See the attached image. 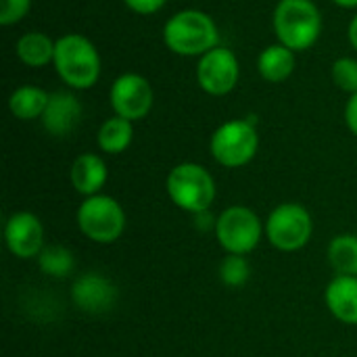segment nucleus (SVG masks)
<instances>
[{
  "mask_svg": "<svg viewBox=\"0 0 357 357\" xmlns=\"http://www.w3.org/2000/svg\"><path fill=\"white\" fill-rule=\"evenodd\" d=\"M326 307L343 324L357 326V276H337L326 287Z\"/></svg>",
  "mask_w": 357,
  "mask_h": 357,
  "instance_id": "2eb2a0df",
  "label": "nucleus"
},
{
  "mask_svg": "<svg viewBox=\"0 0 357 357\" xmlns=\"http://www.w3.org/2000/svg\"><path fill=\"white\" fill-rule=\"evenodd\" d=\"M295 50L287 48L284 44L276 42L266 46L257 56V71L270 84L287 82L295 71Z\"/></svg>",
  "mask_w": 357,
  "mask_h": 357,
  "instance_id": "dca6fc26",
  "label": "nucleus"
},
{
  "mask_svg": "<svg viewBox=\"0 0 357 357\" xmlns=\"http://www.w3.org/2000/svg\"><path fill=\"white\" fill-rule=\"evenodd\" d=\"M48 100H50V94L44 88L25 84L10 92L8 109H10L13 117H17L21 121H33V119H42Z\"/></svg>",
  "mask_w": 357,
  "mask_h": 357,
  "instance_id": "a211bd4d",
  "label": "nucleus"
},
{
  "mask_svg": "<svg viewBox=\"0 0 357 357\" xmlns=\"http://www.w3.org/2000/svg\"><path fill=\"white\" fill-rule=\"evenodd\" d=\"M167 0H123V4L136 15H155L165 6Z\"/></svg>",
  "mask_w": 357,
  "mask_h": 357,
  "instance_id": "393cba45",
  "label": "nucleus"
},
{
  "mask_svg": "<svg viewBox=\"0 0 357 357\" xmlns=\"http://www.w3.org/2000/svg\"><path fill=\"white\" fill-rule=\"evenodd\" d=\"M54 48H56V40H52L48 33L27 31L17 40L15 52L25 67L42 69L54 61Z\"/></svg>",
  "mask_w": 357,
  "mask_h": 357,
  "instance_id": "f3484780",
  "label": "nucleus"
},
{
  "mask_svg": "<svg viewBox=\"0 0 357 357\" xmlns=\"http://www.w3.org/2000/svg\"><path fill=\"white\" fill-rule=\"evenodd\" d=\"M71 299L75 307L86 314H105L113 307L117 299V289L109 278L96 272H88L73 282Z\"/></svg>",
  "mask_w": 357,
  "mask_h": 357,
  "instance_id": "f8f14e48",
  "label": "nucleus"
},
{
  "mask_svg": "<svg viewBox=\"0 0 357 357\" xmlns=\"http://www.w3.org/2000/svg\"><path fill=\"white\" fill-rule=\"evenodd\" d=\"M341 8H357V0H333Z\"/></svg>",
  "mask_w": 357,
  "mask_h": 357,
  "instance_id": "cd10ccee",
  "label": "nucleus"
},
{
  "mask_svg": "<svg viewBox=\"0 0 357 357\" xmlns=\"http://www.w3.org/2000/svg\"><path fill=\"white\" fill-rule=\"evenodd\" d=\"M82 119V102L71 92H54L42 115V126L50 136H67Z\"/></svg>",
  "mask_w": 357,
  "mask_h": 357,
  "instance_id": "ddd939ff",
  "label": "nucleus"
},
{
  "mask_svg": "<svg viewBox=\"0 0 357 357\" xmlns=\"http://www.w3.org/2000/svg\"><path fill=\"white\" fill-rule=\"evenodd\" d=\"M328 261L339 276H357V234L335 236L328 245Z\"/></svg>",
  "mask_w": 357,
  "mask_h": 357,
  "instance_id": "aec40b11",
  "label": "nucleus"
},
{
  "mask_svg": "<svg viewBox=\"0 0 357 357\" xmlns=\"http://www.w3.org/2000/svg\"><path fill=\"white\" fill-rule=\"evenodd\" d=\"M38 266L50 278H65V276H69L73 272L75 257H73V253L67 247L48 245L38 255Z\"/></svg>",
  "mask_w": 357,
  "mask_h": 357,
  "instance_id": "412c9836",
  "label": "nucleus"
},
{
  "mask_svg": "<svg viewBox=\"0 0 357 357\" xmlns=\"http://www.w3.org/2000/svg\"><path fill=\"white\" fill-rule=\"evenodd\" d=\"M4 243L19 259L38 257L44 249V226L40 218L29 211L13 213L4 226Z\"/></svg>",
  "mask_w": 357,
  "mask_h": 357,
  "instance_id": "9b49d317",
  "label": "nucleus"
},
{
  "mask_svg": "<svg viewBox=\"0 0 357 357\" xmlns=\"http://www.w3.org/2000/svg\"><path fill=\"white\" fill-rule=\"evenodd\" d=\"M52 65L63 84L73 90L94 88L102 71L98 48L82 33H65L56 38Z\"/></svg>",
  "mask_w": 357,
  "mask_h": 357,
  "instance_id": "f03ea898",
  "label": "nucleus"
},
{
  "mask_svg": "<svg viewBox=\"0 0 357 357\" xmlns=\"http://www.w3.org/2000/svg\"><path fill=\"white\" fill-rule=\"evenodd\" d=\"M241 77V63L226 46H215L197 63V84L209 96L230 94Z\"/></svg>",
  "mask_w": 357,
  "mask_h": 357,
  "instance_id": "9d476101",
  "label": "nucleus"
},
{
  "mask_svg": "<svg viewBox=\"0 0 357 357\" xmlns=\"http://www.w3.org/2000/svg\"><path fill=\"white\" fill-rule=\"evenodd\" d=\"M280 44L295 52L310 50L322 33V15L314 0H280L272 17Z\"/></svg>",
  "mask_w": 357,
  "mask_h": 357,
  "instance_id": "7ed1b4c3",
  "label": "nucleus"
},
{
  "mask_svg": "<svg viewBox=\"0 0 357 357\" xmlns=\"http://www.w3.org/2000/svg\"><path fill=\"white\" fill-rule=\"evenodd\" d=\"M77 228L92 243L111 245L126 230V211L109 195L86 197L77 209Z\"/></svg>",
  "mask_w": 357,
  "mask_h": 357,
  "instance_id": "423d86ee",
  "label": "nucleus"
},
{
  "mask_svg": "<svg viewBox=\"0 0 357 357\" xmlns=\"http://www.w3.org/2000/svg\"><path fill=\"white\" fill-rule=\"evenodd\" d=\"M165 46L180 56H203L220 46L218 23L199 8H184L174 13L163 25Z\"/></svg>",
  "mask_w": 357,
  "mask_h": 357,
  "instance_id": "f257e3e1",
  "label": "nucleus"
},
{
  "mask_svg": "<svg viewBox=\"0 0 357 357\" xmlns=\"http://www.w3.org/2000/svg\"><path fill=\"white\" fill-rule=\"evenodd\" d=\"M314 232V222L310 211L299 203L278 205L266 222V234L272 247L284 253L303 249Z\"/></svg>",
  "mask_w": 357,
  "mask_h": 357,
  "instance_id": "0eeeda50",
  "label": "nucleus"
},
{
  "mask_svg": "<svg viewBox=\"0 0 357 357\" xmlns=\"http://www.w3.org/2000/svg\"><path fill=\"white\" fill-rule=\"evenodd\" d=\"M345 123H347L349 132L357 136V92L349 94V100L345 105Z\"/></svg>",
  "mask_w": 357,
  "mask_h": 357,
  "instance_id": "a878e982",
  "label": "nucleus"
},
{
  "mask_svg": "<svg viewBox=\"0 0 357 357\" xmlns=\"http://www.w3.org/2000/svg\"><path fill=\"white\" fill-rule=\"evenodd\" d=\"M69 178H71L73 188L82 197H94V195H100L102 186L107 184L109 169H107V163L100 155L82 153L71 163Z\"/></svg>",
  "mask_w": 357,
  "mask_h": 357,
  "instance_id": "4468645a",
  "label": "nucleus"
},
{
  "mask_svg": "<svg viewBox=\"0 0 357 357\" xmlns=\"http://www.w3.org/2000/svg\"><path fill=\"white\" fill-rule=\"evenodd\" d=\"M257 149L259 134L251 119L224 121L220 128H215L209 140L211 157L228 169L245 167L251 163L257 155Z\"/></svg>",
  "mask_w": 357,
  "mask_h": 357,
  "instance_id": "39448f33",
  "label": "nucleus"
},
{
  "mask_svg": "<svg viewBox=\"0 0 357 357\" xmlns=\"http://www.w3.org/2000/svg\"><path fill=\"white\" fill-rule=\"evenodd\" d=\"M215 236L224 251L232 255H247L259 245L264 236V224L249 207L232 205L218 215Z\"/></svg>",
  "mask_w": 357,
  "mask_h": 357,
  "instance_id": "6e6552de",
  "label": "nucleus"
},
{
  "mask_svg": "<svg viewBox=\"0 0 357 357\" xmlns=\"http://www.w3.org/2000/svg\"><path fill=\"white\" fill-rule=\"evenodd\" d=\"M331 75L337 88H341L347 94L357 92V59L354 56H341L333 63Z\"/></svg>",
  "mask_w": 357,
  "mask_h": 357,
  "instance_id": "5701e85b",
  "label": "nucleus"
},
{
  "mask_svg": "<svg viewBox=\"0 0 357 357\" xmlns=\"http://www.w3.org/2000/svg\"><path fill=\"white\" fill-rule=\"evenodd\" d=\"M132 140H134V123L119 115L109 117L98 128V134H96L98 149L107 155H119L128 151Z\"/></svg>",
  "mask_w": 357,
  "mask_h": 357,
  "instance_id": "6ab92c4d",
  "label": "nucleus"
},
{
  "mask_svg": "<svg viewBox=\"0 0 357 357\" xmlns=\"http://www.w3.org/2000/svg\"><path fill=\"white\" fill-rule=\"evenodd\" d=\"M31 8V0H0V23L4 27L25 19Z\"/></svg>",
  "mask_w": 357,
  "mask_h": 357,
  "instance_id": "b1692460",
  "label": "nucleus"
},
{
  "mask_svg": "<svg viewBox=\"0 0 357 357\" xmlns=\"http://www.w3.org/2000/svg\"><path fill=\"white\" fill-rule=\"evenodd\" d=\"M109 102L115 115L128 121L144 119L155 102V92L151 82L140 73H121L113 79L109 90Z\"/></svg>",
  "mask_w": 357,
  "mask_h": 357,
  "instance_id": "1a4fd4ad",
  "label": "nucleus"
},
{
  "mask_svg": "<svg viewBox=\"0 0 357 357\" xmlns=\"http://www.w3.org/2000/svg\"><path fill=\"white\" fill-rule=\"evenodd\" d=\"M251 278V266L245 259V255H232L228 253V257L220 264V280L230 287V289H241L247 284V280Z\"/></svg>",
  "mask_w": 357,
  "mask_h": 357,
  "instance_id": "4be33fe9",
  "label": "nucleus"
},
{
  "mask_svg": "<svg viewBox=\"0 0 357 357\" xmlns=\"http://www.w3.org/2000/svg\"><path fill=\"white\" fill-rule=\"evenodd\" d=\"M347 40H349L351 48L357 52V15H354V19L349 21V27H347Z\"/></svg>",
  "mask_w": 357,
  "mask_h": 357,
  "instance_id": "bb28decb",
  "label": "nucleus"
},
{
  "mask_svg": "<svg viewBox=\"0 0 357 357\" xmlns=\"http://www.w3.org/2000/svg\"><path fill=\"white\" fill-rule=\"evenodd\" d=\"M167 195L176 207L188 213L209 211L215 201V180L199 163H180L167 174Z\"/></svg>",
  "mask_w": 357,
  "mask_h": 357,
  "instance_id": "20e7f679",
  "label": "nucleus"
}]
</instances>
